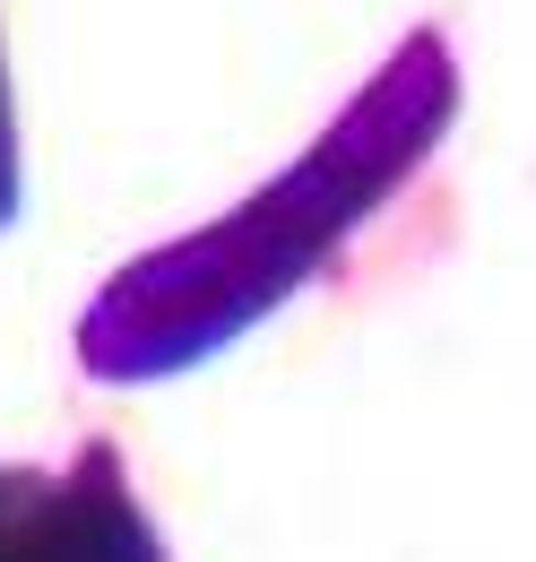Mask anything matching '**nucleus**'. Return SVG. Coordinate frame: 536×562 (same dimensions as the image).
<instances>
[{
  "instance_id": "obj_2",
  "label": "nucleus",
  "mask_w": 536,
  "mask_h": 562,
  "mask_svg": "<svg viewBox=\"0 0 536 562\" xmlns=\"http://www.w3.org/2000/svg\"><path fill=\"white\" fill-rule=\"evenodd\" d=\"M0 562H174L156 519L138 510L131 476L104 441H87L69 468H9Z\"/></svg>"
},
{
  "instance_id": "obj_1",
  "label": "nucleus",
  "mask_w": 536,
  "mask_h": 562,
  "mask_svg": "<svg viewBox=\"0 0 536 562\" xmlns=\"http://www.w3.org/2000/svg\"><path fill=\"white\" fill-rule=\"evenodd\" d=\"M459 122V61L442 35H406L364 95L337 113L321 139L303 147L268 191L216 225L131 260L122 278L78 321V363L113 390L200 372L208 355L252 338L268 312H286L303 285L330 269L337 251L399 200L406 182L433 165V147Z\"/></svg>"
},
{
  "instance_id": "obj_4",
  "label": "nucleus",
  "mask_w": 536,
  "mask_h": 562,
  "mask_svg": "<svg viewBox=\"0 0 536 562\" xmlns=\"http://www.w3.org/2000/svg\"><path fill=\"white\" fill-rule=\"evenodd\" d=\"M0 510H9V468H0Z\"/></svg>"
},
{
  "instance_id": "obj_3",
  "label": "nucleus",
  "mask_w": 536,
  "mask_h": 562,
  "mask_svg": "<svg viewBox=\"0 0 536 562\" xmlns=\"http://www.w3.org/2000/svg\"><path fill=\"white\" fill-rule=\"evenodd\" d=\"M18 191H26V173H18V104H9V61H0V234L18 216Z\"/></svg>"
}]
</instances>
